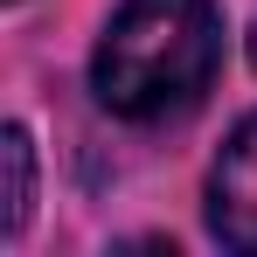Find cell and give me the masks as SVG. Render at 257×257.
I'll return each mask as SVG.
<instances>
[{"label":"cell","mask_w":257,"mask_h":257,"mask_svg":"<svg viewBox=\"0 0 257 257\" xmlns=\"http://www.w3.org/2000/svg\"><path fill=\"white\" fill-rule=\"evenodd\" d=\"M215 70H222V21L209 0H125L90 56L104 111L132 125L181 118L188 104H202Z\"/></svg>","instance_id":"1"},{"label":"cell","mask_w":257,"mask_h":257,"mask_svg":"<svg viewBox=\"0 0 257 257\" xmlns=\"http://www.w3.org/2000/svg\"><path fill=\"white\" fill-rule=\"evenodd\" d=\"M0 167H7V188H0V229L7 236H21V222H28V209H35V146H28V132L7 125L0 132Z\"/></svg>","instance_id":"3"},{"label":"cell","mask_w":257,"mask_h":257,"mask_svg":"<svg viewBox=\"0 0 257 257\" xmlns=\"http://www.w3.org/2000/svg\"><path fill=\"white\" fill-rule=\"evenodd\" d=\"M209 229L229 250H257V118L229 132V146L209 174Z\"/></svg>","instance_id":"2"},{"label":"cell","mask_w":257,"mask_h":257,"mask_svg":"<svg viewBox=\"0 0 257 257\" xmlns=\"http://www.w3.org/2000/svg\"><path fill=\"white\" fill-rule=\"evenodd\" d=\"M250 63H257V35H250Z\"/></svg>","instance_id":"4"}]
</instances>
